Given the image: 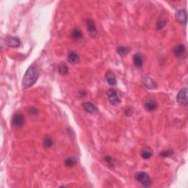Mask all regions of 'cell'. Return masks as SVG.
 Wrapping results in <instances>:
<instances>
[{"instance_id":"1","label":"cell","mask_w":188,"mask_h":188,"mask_svg":"<svg viewBox=\"0 0 188 188\" xmlns=\"http://www.w3.org/2000/svg\"><path fill=\"white\" fill-rule=\"evenodd\" d=\"M39 75H40V71L38 67L36 65H32L24 74L23 81H22L23 85L25 88L33 86L37 82Z\"/></svg>"},{"instance_id":"2","label":"cell","mask_w":188,"mask_h":188,"mask_svg":"<svg viewBox=\"0 0 188 188\" xmlns=\"http://www.w3.org/2000/svg\"><path fill=\"white\" fill-rule=\"evenodd\" d=\"M137 180L145 187H149L151 185V180L148 174L145 172H139L136 175Z\"/></svg>"},{"instance_id":"3","label":"cell","mask_w":188,"mask_h":188,"mask_svg":"<svg viewBox=\"0 0 188 188\" xmlns=\"http://www.w3.org/2000/svg\"><path fill=\"white\" fill-rule=\"evenodd\" d=\"M176 100L179 104L183 105V106H187V89L186 88H182V89L178 92Z\"/></svg>"},{"instance_id":"4","label":"cell","mask_w":188,"mask_h":188,"mask_svg":"<svg viewBox=\"0 0 188 188\" xmlns=\"http://www.w3.org/2000/svg\"><path fill=\"white\" fill-rule=\"evenodd\" d=\"M108 96L109 101L112 105H118L120 104L121 101H120L119 97H118L117 92L114 89H110L108 91Z\"/></svg>"},{"instance_id":"5","label":"cell","mask_w":188,"mask_h":188,"mask_svg":"<svg viewBox=\"0 0 188 188\" xmlns=\"http://www.w3.org/2000/svg\"><path fill=\"white\" fill-rule=\"evenodd\" d=\"M176 20L178 23L186 24H187V12L185 10H179L176 13L175 15Z\"/></svg>"},{"instance_id":"6","label":"cell","mask_w":188,"mask_h":188,"mask_svg":"<svg viewBox=\"0 0 188 188\" xmlns=\"http://www.w3.org/2000/svg\"><path fill=\"white\" fill-rule=\"evenodd\" d=\"M24 116L21 113H16L14 115L13 118L12 123L13 125L16 127H21L24 125Z\"/></svg>"},{"instance_id":"7","label":"cell","mask_w":188,"mask_h":188,"mask_svg":"<svg viewBox=\"0 0 188 188\" xmlns=\"http://www.w3.org/2000/svg\"><path fill=\"white\" fill-rule=\"evenodd\" d=\"M5 44L7 46L10 47H14V48H16L18 47L21 44V41L19 38L16 37H7L5 39Z\"/></svg>"},{"instance_id":"8","label":"cell","mask_w":188,"mask_h":188,"mask_svg":"<svg viewBox=\"0 0 188 188\" xmlns=\"http://www.w3.org/2000/svg\"><path fill=\"white\" fill-rule=\"evenodd\" d=\"M87 28L89 32L90 35L92 37H96L97 35L98 32L96 29V27L95 26V23L92 19H88L87 20Z\"/></svg>"},{"instance_id":"9","label":"cell","mask_w":188,"mask_h":188,"mask_svg":"<svg viewBox=\"0 0 188 188\" xmlns=\"http://www.w3.org/2000/svg\"><path fill=\"white\" fill-rule=\"evenodd\" d=\"M83 108L88 113L94 115L98 112V109L91 102H84L83 104Z\"/></svg>"},{"instance_id":"10","label":"cell","mask_w":188,"mask_h":188,"mask_svg":"<svg viewBox=\"0 0 188 188\" xmlns=\"http://www.w3.org/2000/svg\"><path fill=\"white\" fill-rule=\"evenodd\" d=\"M185 46L182 44H178L177 46H175V48L174 49V53L175 56H176V57H182V55H184V54H185Z\"/></svg>"},{"instance_id":"11","label":"cell","mask_w":188,"mask_h":188,"mask_svg":"<svg viewBox=\"0 0 188 188\" xmlns=\"http://www.w3.org/2000/svg\"><path fill=\"white\" fill-rule=\"evenodd\" d=\"M106 80L107 82H108V83L111 86L116 85V83H117L116 76H115L113 73L110 71H109L106 74Z\"/></svg>"},{"instance_id":"12","label":"cell","mask_w":188,"mask_h":188,"mask_svg":"<svg viewBox=\"0 0 188 188\" xmlns=\"http://www.w3.org/2000/svg\"><path fill=\"white\" fill-rule=\"evenodd\" d=\"M157 108V104L155 101L150 99L147 101L145 104V109L148 112H152V111L155 110Z\"/></svg>"},{"instance_id":"13","label":"cell","mask_w":188,"mask_h":188,"mask_svg":"<svg viewBox=\"0 0 188 188\" xmlns=\"http://www.w3.org/2000/svg\"><path fill=\"white\" fill-rule=\"evenodd\" d=\"M133 63H134V65L137 68H141L143 65V57L140 55V54H135L134 55V57H133Z\"/></svg>"},{"instance_id":"14","label":"cell","mask_w":188,"mask_h":188,"mask_svg":"<svg viewBox=\"0 0 188 188\" xmlns=\"http://www.w3.org/2000/svg\"><path fill=\"white\" fill-rule=\"evenodd\" d=\"M143 83L146 85V87L148 88V89H153V88H157V84L155 83V82L149 77H148V76H145L144 77Z\"/></svg>"},{"instance_id":"15","label":"cell","mask_w":188,"mask_h":188,"mask_svg":"<svg viewBox=\"0 0 188 188\" xmlns=\"http://www.w3.org/2000/svg\"><path fill=\"white\" fill-rule=\"evenodd\" d=\"M68 61L71 64L76 63L79 61L78 54L74 52H69V55H68Z\"/></svg>"},{"instance_id":"16","label":"cell","mask_w":188,"mask_h":188,"mask_svg":"<svg viewBox=\"0 0 188 188\" xmlns=\"http://www.w3.org/2000/svg\"><path fill=\"white\" fill-rule=\"evenodd\" d=\"M76 163H77V162H76V158L74 157H68L65 160V165L68 168H72L76 165Z\"/></svg>"},{"instance_id":"17","label":"cell","mask_w":188,"mask_h":188,"mask_svg":"<svg viewBox=\"0 0 188 188\" xmlns=\"http://www.w3.org/2000/svg\"><path fill=\"white\" fill-rule=\"evenodd\" d=\"M152 156V151L150 148H144L141 151V157L143 158L144 159H149Z\"/></svg>"},{"instance_id":"18","label":"cell","mask_w":188,"mask_h":188,"mask_svg":"<svg viewBox=\"0 0 188 188\" xmlns=\"http://www.w3.org/2000/svg\"><path fill=\"white\" fill-rule=\"evenodd\" d=\"M129 52V49L127 46H118L117 53L121 56H125Z\"/></svg>"},{"instance_id":"19","label":"cell","mask_w":188,"mask_h":188,"mask_svg":"<svg viewBox=\"0 0 188 188\" xmlns=\"http://www.w3.org/2000/svg\"><path fill=\"white\" fill-rule=\"evenodd\" d=\"M71 37L75 40H78L82 37V33L79 29H74L71 33Z\"/></svg>"},{"instance_id":"20","label":"cell","mask_w":188,"mask_h":188,"mask_svg":"<svg viewBox=\"0 0 188 188\" xmlns=\"http://www.w3.org/2000/svg\"><path fill=\"white\" fill-rule=\"evenodd\" d=\"M58 72L60 73L61 75H65L68 74L69 72V68L65 64H62L59 66V69H58Z\"/></svg>"},{"instance_id":"21","label":"cell","mask_w":188,"mask_h":188,"mask_svg":"<svg viewBox=\"0 0 188 188\" xmlns=\"http://www.w3.org/2000/svg\"><path fill=\"white\" fill-rule=\"evenodd\" d=\"M52 145H53V140H52V139L49 138V137H46L44 140V147L50 148L52 147Z\"/></svg>"},{"instance_id":"22","label":"cell","mask_w":188,"mask_h":188,"mask_svg":"<svg viewBox=\"0 0 188 188\" xmlns=\"http://www.w3.org/2000/svg\"><path fill=\"white\" fill-rule=\"evenodd\" d=\"M174 152H173L172 150H166V151H163L160 153L161 157H170L171 156Z\"/></svg>"},{"instance_id":"23","label":"cell","mask_w":188,"mask_h":188,"mask_svg":"<svg viewBox=\"0 0 188 188\" xmlns=\"http://www.w3.org/2000/svg\"><path fill=\"white\" fill-rule=\"evenodd\" d=\"M166 25V22L165 20H159L157 24V27L158 29H163Z\"/></svg>"},{"instance_id":"24","label":"cell","mask_w":188,"mask_h":188,"mask_svg":"<svg viewBox=\"0 0 188 188\" xmlns=\"http://www.w3.org/2000/svg\"><path fill=\"white\" fill-rule=\"evenodd\" d=\"M105 161H106L107 163H108V164H110V165H113L114 159H112V157H105Z\"/></svg>"}]
</instances>
